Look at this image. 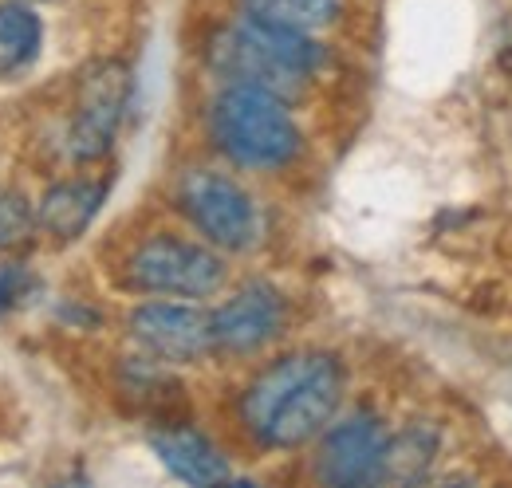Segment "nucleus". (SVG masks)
Here are the masks:
<instances>
[{
    "mask_svg": "<svg viewBox=\"0 0 512 488\" xmlns=\"http://www.w3.org/2000/svg\"><path fill=\"white\" fill-rule=\"evenodd\" d=\"M438 457V433L430 426H410L398 437H386L379 481H418Z\"/></svg>",
    "mask_w": 512,
    "mask_h": 488,
    "instance_id": "obj_13",
    "label": "nucleus"
},
{
    "mask_svg": "<svg viewBox=\"0 0 512 488\" xmlns=\"http://www.w3.org/2000/svg\"><path fill=\"white\" fill-rule=\"evenodd\" d=\"M347 374L335 355L304 351L264 366L241 398V422L264 449H296L335 418Z\"/></svg>",
    "mask_w": 512,
    "mask_h": 488,
    "instance_id": "obj_1",
    "label": "nucleus"
},
{
    "mask_svg": "<svg viewBox=\"0 0 512 488\" xmlns=\"http://www.w3.org/2000/svg\"><path fill=\"white\" fill-rule=\"evenodd\" d=\"M36 233V209L24 201V193L4 189L0 193V248H16Z\"/></svg>",
    "mask_w": 512,
    "mask_h": 488,
    "instance_id": "obj_15",
    "label": "nucleus"
},
{
    "mask_svg": "<svg viewBox=\"0 0 512 488\" xmlns=\"http://www.w3.org/2000/svg\"><path fill=\"white\" fill-rule=\"evenodd\" d=\"M107 189H111V178H75V182L52 185L36 205V225L60 244L75 241L99 217Z\"/></svg>",
    "mask_w": 512,
    "mask_h": 488,
    "instance_id": "obj_11",
    "label": "nucleus"
},
{
    "mask_svg": "<svg viewBox=\"0 0 512 488\" xmlns=\"http://www.w3.org/2000/svg\"><path fill=\"white\" fill-rule=\"evenodd\" d=\"M178 201L193 229L225 252H245L260 237V213L253 197L225 174L190 170L178 185Z\"/></svg>",
    "mask_w": 512,
    "mask_h": 488,
    "instance_id": "obj_5",
    "label": "nucleus"
},
{
    "mask_svg": "<svg viewBox=\"0 0 512 488\" xmlns=\"http://www.w3.org/2000/svg\"><path fill=\"white\" fill-rule=\"evenodd\" d=\"M130 103V71L119 60L91 63L79 79V103L67 126V158L71 162H99L127 115Z\"/></svg>",
    "mask_w": 512,
    "mask_h": 488,
    "instance_id": "obj_6",
    "label": "nucleus"
},
{
    "mask_svg": "<svg viewBox=\"0 0 512 488\" xmlns=\"http://www.w3.org/2000/svg\"><path fill=\"white\" fill-rule=\"evenodd\" d=\"M150 449L186 485H221V481H229V461L217 453V445L205 433L182 426V422H162L158 429H150Z\"/></svg>",
    "mask_w": 512,
    "mask_h": 488,
    "instance_id": "obj_10",
    "label": "nucleus"
},
{
    "mask_svg": "<svg viewBox=\"0 0 512 488\" xmlns=\"http://www.w3.org/2000/svg\"><path fill=\"white\" fill-rule=\"evenodd\" d=\"M130 339L162 363H197L213 347V319L209 311L186 304H142L127 319Z\"/></svg>",
    "mask_w": 512,
    "mask_h": 488,
    "instance_id": "obj_7",
    "label": "nucleus"
},
{
    "mask_svg": "<svg viewBox=\"0 0 512 488\" xmlns=\"http://www.w3.org/2000/svg\"><path fill=\"white\" fill-rule=\"evenodd\" d=\"M44 24L28 8V0L0 4V75H16L40 56Z\"/></svg>",
    "mask_w": 512,
    "mask_h": 488,
    "instance_id": "obj_12",
    "label": "nucleus"
},
{
    "mask_svg": "<svg viewBox=\"0 0 512 488\" xmlns=\"http://www.w3.org/2000/svg\"><path fill=\"white\" fill-rule=\"evenodd\" d=\"M245 8L249 16L296 32H320L339 20V0H245Z\"/></svg>",
    "mask_w": 512,
    "mask_h": 488,
    "instance_id": "obj_14",
    "label": "nucleus"
},
{
    "mask_svg": "<svg viewBox=\"0 0 512 488\" xmlns=\"http://www.w3.org/2000/svg\"><path fill=\"white\" fill-rule=\"evenodd\" d=\"M123 280L130 292H142V296L201 300L225 284V260L205 244L182 241V237H150L130 252Z\"/></svg>",
    "mask_w": 512,
    "mask_h": 488,
    "instance_id": "obj_4",
    "label": "nucleus"
},
{
    "mask_svg": "<svg viewBox=\"0 0 512 488\" xmlns=\"http://www.w3.org/2000/svg\"><path fill=\"white\" fill-rule=\"evenodd\" d=\"M209 63L229 83H245L292 99L323 67V48L312 40V32L280 28L260 16H237L213 36Z\"/></svg>",
    "mask_w": 512,
    "mask_h": 488,
    "instance_id": "obj_2",
    "label": "nucleus"
},
{
    "mask_svg": "<svg viewBox=\"0 0 512 488\" xmlns=\"http://www.w3.org/2000/svg\"><path fill=\"white\" fill-rule=\"evenodd\" d=\"M383 422L375 414H351L335 429H327L316 457V473L323 485L355 488V485H379L386 449Z\"/></svg>",
    "mask_w": 512,
    "mask_h": 488,
    "instance_id": "obj_8",
    "label": "nucleus"
},
{
    "mask_svg": "<svg viewBox=\"0 0 512 488\" xmlns=\"http://www.w3.org/2000/svg\"><path fill=\"white\" fill-rule=\"evenodd\" d=\"M209 134L217 150L245 170H280L300 154V126L288 111V99L229 83L209 107Z\"/></svg>",
    "mask_w": 512,
    "mask_h": 488,
    "instance_id": "obj_3",
    "label": "nucleus"
},
{
    "mask_svg": "<svg viewBox=\"0 0 512 488\" xmlns=\"http://www.w3.org/2000/svg\"><path fill=\"white\" fill-rule=\"evenodd\" d=\"M284 296L272 284H249L233 300L217 307L213 319V347L229 355H253L272 343L284 327Z\"/></svg>",
    "mask_w": 512,
    "mask_h": 488,
    "instance_id": "obj_9",
    "label": "nucleus"
},
{
    "mask_svg": "<svg viewBox=\"0 0 512 488\" xmlns=\"http://www.w3.org/2000/svg\"><path fill=\"white\" fill-rule=\"evenodd\" d=\"M20 280H24V268L20 264H12V268L0 272V307H8L20 296Z\"/></svg>",
    "mask_w": 512,
    "mask_h": 488,
    "instance_id": "obj_16",
    "label": "nucleus"
}]
</instances>
